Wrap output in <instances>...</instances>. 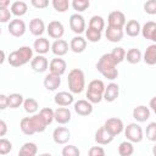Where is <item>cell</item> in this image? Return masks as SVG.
<instances>
[{
  "instance_id": "cell-1",
  "label": "cell",
  "mask_w": 156,
  "mask_h": 156,
  "mask_svg": "<svg viewBox=\"0 0 156 156\" xmlns=\"http://www.w3.org/2000/svg\"><path fill=\"white\" fill-rule=\"evenodd\" d=\"M96 69L107 79L115 80L118 77L117 63L112 58L111 54H104L96 62Z\"/></svg>"
},
{
  "instance_id": "cell-2",
  "label": "cell",
  "mask_w": 156,
  "mask_h": 156,
  "mask_svg": "<svg viewBox=\"0 0 156 156\" xmlns=\"http://www.w3.org/2000/svg\"><path fill=\"white\" fill-rule=\"evenodd\" d=\"M33 50L29 46H21L20 49L10 52L9 55V63L12 67H21L26 63H28L29 61H32L33 58Z\"/></svg>"
},
{
  "instance_id": "cell-3",
  "label": "cell",
  "mask_w": 156,
  "mask_h": 156,
  "mask_svg": "<svg viewBox=\"0 0 156 156\" xmlns=\"http://www.w3.org/2000/svg\"><path fill=\"white\" fill-rule=\"evenodd\" d=\"M67 83H68V89L72 94H80L85 88L84 72L79 68H73L68 73Z\"/></svg>"
},
{
  "instance_id": "cell-4",
  "label": "cell",
  "mask_w": 156,
  "mask_h": 156,
  "mask_svg": "<svg viewBox=\"0 0 156 156\" xmlns=\"http://www.w3.org/2000/svg\"><path fill=\"white\" fill-rule=\"evenodd\" d=\"M106 85L101 79H94L88 84V90H87V99L91 104H99L104 99V93H105Z\"/></svg>"
},
{
  "instance_id": "cell-5",
  "label": "cell",
  "mask_w": 156,
  "mask_h": 156,
  "mask_svg": "<svg viewBox=\"0 0 156 156\" xmlns=\"http://www.w3.org/2000/svg\"><path fill=\"white\" fill-rule=\"evenodd\" d=\"M124 135L127 140L132 143H140L144 139V132L136 123H129L127 127H124Z\"/></svg>"
},
{
  "instance_id": "cell-6",
  "label": "cell",
  "mask_w": 156,
  "mask_h": 156,
  "mask_svg": "<svg viewBox=\"0 0 156 156\" xmlns=\"http://www.w3.org/2000/svg\"><path fill=\"white\" fill-rule=\"evenodd\" d=\"M69 28L76 34H82L85 32V21L80 13H73L69 17Z\"/></svg>"
},
{
  "instance_id": "cell-7",
  "label": "cell",
  "mask_w": 156,
  "mask_h": 156,
  "mask_svg": "<svg viewBox=\"0 0 156 156\" xmlns=\"http://www.w3.org/2000/svg\"><path fill=\"white\" fill-rule=\"evenodd\" d=\"M105 128L113 135H119L123 130H124V126H123V122L121 118H117V117H111L105 121Z\"/></svg>"
},
{
  "instance_id": "cell-8",
  "label": "cell",
  "mask_w": 156,
  "mask_h": 156,
  "mask_svg": "<svg viewBox=\"0 0 156 156\" xmlns=\"http://www.w3.org/2000/svg\"><path fill=\"white\" fill-rule=\"evenodd\" d=\"M9 33L12 35V37H16V38H20L22 37L26 30H27V27H26V23L20 20V18H15L12 21H10L9 23Z\"/></svg>"
},
{
  "instance_id": "cell-9",
  "label": "cell",
  "mask_w": 156,
  "mask_h": 156,
  "mask_svg": "<svg viewBox=\"0 0 156 156\" xmlns=\"http://www.w3.org/2000/svg\"><path fill=\"white\" fill-rule=\"evenodd\" d=\"M52 139L56 144L58 145H63L67 144L68 140L71 139V132L68 128L66 127H57L54 129L52 132Z\"/></svg>"
},
{
  "instance_id": "cell-10",
  "label": "cell",
  "mask_w": 156,
  "mask_h": 156,
  "mask_svg": "<svg viewBox=\"0 0 156 156\" xmlns=\"http://www.w3.org/2000/svg\"><path fill=\"white\" fill-rule=\"evenodd\" d=\"M107 26H112V27H118V28H124L127 21H126V16L122 11H112L108 13L107 17Z\"/></svg>"
},
{
  "instance_id": "cell-11",
  "label": "cell",
  "mask_w": 156,
  "mask_h": 156,
  "mask_svg": "<svg viewBox=\"0 0 156 156\" xmlns=\"http://www.w3.org/2000/svg\"><path fill=\"white\" fill-rule=\"evenodd\" d=\"M46 32L52 39H61L65 34V27L60 21H51L46 27Z\"/></svg>"
},
{
  "instance_id": "cell-12",
  "label": "cell",
  "mask_w": 156,
  "mask_h": 156,
  "mask_svg": "<svg viewBox=\"0 0 156 156\" xmlns=\"http://www.w3.org/2000/svg\"><path fill=\"white\" fill-rule=\"evenodd\" d=\"M105 35H106V39L108 41H111V43H118V41H121L123 39L124 28L107 26V28L105 29Z\"/></svg>"
},
{
  "instance_id": "cell-13",
  "label": "cell",
  "mask_w": 156,
  "mask_h": 156,
  "mask_svg": "<svg viewBox=\"0 0 156 156\" xmlns=\"http://www.w3.org/2000/svg\"><path fill=\"white\" fill-rule=\"evenodd\" d=\"M30 67L37 73H43L49 68V61L44 55H39L33 57L30 61Z\"/></svg>"
},
{
  "instance_id": "cell-14",
  "label": "cell",
  "mask_w": 156,
  "mask_h": 156,
  "mask_svg": "<svg viewBox=\"0 0 156 156\" xmlns=\"http://www.w3.org/2000/svg\"><path fill=\"white\" fill-rule=\"evenodd\" d=\"M74 111L79 116H89L93 112V104L89 100H78L74 102Z\"/></svg>"
},
{
  "instance_id": "cell-15",
  "label": "cell",
  "mask_w": 156,
  "mask_h": 156,
  "mask_svg": "<svg viewBox=\"0 0 156 156\" xmlns=\"http://www.w3.org/2000/svg\"><path fill=\"white\" fill-rule=\"evenodd\" d=\"M66 68H67V63L63 58H60V56L56 58H52L49 63V71L58 76H62L66 72Z\"/></svg>"
},
{
  "instance_id": "cell-16",
  "label": "cell",
  "mask_w": 156,
  "mask_h": 156,
  "mask_svg": "<svg viewBox=\"0 0 156 156\" xmlns=\"http://www.w3.org/2000/svg\"><path fill=\"white\" fill-rule=\"evenodd\" d=\"M60 85H61V76L55 74V73H51V72L45 76V78H44V87H45L46 90L54 91Z\"/></svg>"
},
{
  "instance_id": "cell-17",
  "label": "cell",
  "mask_w": 156,
  "mask_h": 156,
  "mask_svg": "<svg viewBox=\"0 0 156 156\" xmlns=\"http://www.w3.org/2000/svg\"><path fill=\"white\" fill-rule=\"evenodd\" d=\"M113 135L105 128V126L100 127L96 132H95V141L100 145H107L113 140Z\"/></svg>"
},
{
  "instance_id": "cell-18",
  "label": "cell",
  "mask_w": 156,
  "mask_h": 156,
  "mask_svg": "<svg viewBox=\"0 0 156 156\" xmlns=\"http://www.w3.org/2000/svg\"><path fill=\"white\" fill-rule=\"evenodd\" d=\"M119 95V87L117 83L111 82L110 84H107V87L105 88V93H104V100H106L107 102H113Z\"/></svg>"
},
{
  "instance_id": "cell-19",
  "label": "cell",
  "mask_w": 156,
  "mask_h": 156,
  "mask_svg": "<svg viewBox=\"0 0 156 156\" xmlns=\"http://www.w3.org/2000/svg\"><path fill=\"white\" fill-rule=\"evenodd\" d=\"M54 101L57 106H69L73 104L74 101V98L72 95V93H68V91H58L55 98H54Z\"/></svg>"
},
{
  "instance_id": "cell-20",
  "label": "cell",
  "mask_w": 156,
  "mask_h": 156,
  "mask_svg": "<svg viewBox=\"0 0 156 156\" xmlns=\"http://www.w3.org/2000/svg\"><path fill=\"white\" fill-rule=\"evenodd\" d=\"M71 118H72V113L67 107L60 106L55 110V121L58 124H66L71 121Z\"/></svg>"
},
{
  "instance_id": "cell-21",
  "label": "cell",
  "mask_w": 156,
  "mask_h": 156,
  "mask_svg": "<svg viewBox=\"0 0 156 156\" xmlns=\"http://www.w3.org/2000/svg\"><path fill=\"white\" fill-rule=\"evenodd\" d=\"M133 118L136 122H146L150 118V108L145 105H139L133 110Z\"/></svg>"
},
{
  "instance_id": "cell-22",
  "label": "cell",
  "mask_w": 156,
  "mask_h": 156,
  "mask_svg": "<svg viewBox=\"0 0 156 156\" xmlns=\"http://www.w3.org/2000/svg\"><path fill=\"white\" fill-rule=\"evenodd\" d=\"M29 32L35 35V37H40L44 34L45 32V23L41 18H33L29 22Z\"/></svg>"
},
{
  "instance_id": "cell-23",
  "label": "cell",
  "mask_w": 156,
  "mask_h": 156,
  "mask_svg": "<svg viewBox=\"0 0 156 156\" xmlns=\"http://www.w3.org/2000/svg\"><path fill=\"white\" fill-rule=\"evenodd\" d=\"M69 49L76 52V54H80L83 52L85 49H87V40L80 37V35H77V37H73L69 41Z\"/></svg>"
},
{
  "instance_id": "cell-24",
  "label": "cell",
  "mask_w": 156,
  "mask_h": 156,
  "mask_svg": "<svg viewBox=\"0 0 156 156\" xmlns=\"http://www.w3.org/2000/svg\"><path fill=\"white\" fill-rule=\"evenodd\" d=\"M51 51L54 55L56 56H63L67 54L68 51V43L63 39H56L52 44H51Z\"/></svg>"
},
{
  "instance_id": "cell-25",
  "label": "cell",
  "mask_w": 156,
  "mask_h": 156,
  "mask_svg": "<svg viewBox=\"0 0 156 156\" xmlns=\"http://www.w3.org/2000/svg\"><path fill=\"white\" fill-rule=\"evenodd\" d=\"M33 49H34V51L38 52L39 55H44V54L49 52V50L51 49V44H50V41H49L46 38L40 37V38L35 39V41H34V44H33Z\"/></svg>"
},
{
  "instance_id": "cell-26",
  "label": "cell",
  "mask_w": 156,
  "mask_h": 156,
  "mask_svg": "<svg viewBox=\"0 0 156 156\" xmlns=\"http://www.w3.org/2000/svg\"><path fill=\"white\" fill-rule=\"evenodd\" d=\"M30 121H32V124H33V128L35 130V133H43L46 127L49 126L45 121V118L39 113H34L33 116H30Z\"/></svg>"
},
{
  "instance_id": "cell-27",
  "label": "cell",
  "mask_w": 156,
  "mask_h": 156,
  "mask_svg": "<svg viewBox=\"0 0 156 156\" xmlns=\"http://www.w3.org/2000/svg\"><path fill=\"white\" fill-rule=\"evenodd\" d=\"M124 32L128 37H138L139 33H141V26L136 20H129L124 26Z\"/></svg>"
},
{
  "instance_id": "cell-28",
  "label": "cell",
  "mask_w": 156,
  "mask_h": 156,
  "mask_svg": "<svg viewBox=\"0 0 156 156\" xmlns=\"http://www.w3.org/2000/svg\"><path fill=\"white\" fill-rule=\"evenodd\" d=\"M143 60L149 66L156 65V43H154L146 48L144 56H143Z\"/></svg>"
},
{
  "instance_id": "cell-29",
  "label": "cell",
  "mask_w": 156,
  "mask_h": 156,
  "mask_svg": "<svg viewBox=\"0 0 156 156\" xmlns=\"http://www.w3.org/2000/svg\"><path fill=\"white\" fill-rule=\"evenodd\" d=\"M10 10H11L12 15H15L16 17H22V16H24L27 13L28 6H27V4L23 0H17V1L12 2Z\"/></svg>"
},
{
  "instance_id": "cell-30",
  "label": "cell",
  "mask_w": 156,
  "mask_h": 156,
  "mask_svg": "<svg viewBox=\"0 0 156 156\" xmlns=\"http://www.w3.org/2000/svg\"><path fill=\"white\" fill-rule=\"evenodd\" d=\"M37 152H38L37 144L32 143V141H27L21 146V149L18 151V155H21V156H34V155H37Z\"/></svg>"
},
{
  "instance_id": "cell-31",
  "label": "cell",
  "mask_w": 156,
  "mask_h": 156,
  "mask_svg": "<svg viewBox=\"0 0 156 156\" xmlns=\"http://www.w3.org/2000/svg\"><path fill=\"white\" fill-rule=\"evenodd\" d=\"M141 58H143V54H141V51H140L139 49L133 48V49H129V50L126 52V60H127L129 63H132V65L139 63V62L141 61Z\"/></svg>"
},
{
  "instance_id": "cell-32",
  "label": "cell",
  "mask_w": 156,
  "mask_h": 156,
  "mask_svg": "<svg viewBox=\"0 0 156 156\" xmlns=\"http://www.w3.org/2000/svg\"><path fill=\"white\" fill-rule=\"evenodd\" d=\"M20 128H21L22 133L26 134V135H33V134H35V130H34V128H33L30 117H24V118H22L21 122H20Z\"/></svg>"
},
{
  "instance_id": "cell-33",
  "label": "cell",
  "mask_w": 156,
  "mask_h": 156,
  "mask_svg": "<svg viewBox=\"0 0 156 156\" xmlns=\"http://www.w3.org/2000/svg\"><path fill=\"white\" fill-rule=\"evenodd\" d=\"M23 108H24V111H26L27 113L34 115V113L38 111V108H39V104H38V101H37L35 99L28 98V99H26V100L23 101Z\"/></svg>"
},
{
  "instance_id": "cell-34",
  "label": "cell",
  "mask_w": 156,
  "mask_h": 156,
  "mask_svg": "<svg viewBox=\"0 0 156 156\" xmlns=\"http://www.w3.org/2000/svg\"><path fill=\"white\" fill-rule=\"evenodd\" d=\"M134 152V146H133V143L129 141V140H126V141H122L118 146V154L121 156H130L133 155Z\"/></svg>"
},
{
  "instance_id": "cell-35",
  "label": "cell",
  "mask_w": 156,
  "mask_h": 156,
  "mask_svg": "<svg viewBox=\"0 0 156 156\" xmlns=\"http://www.w3.org/2000/svg\"><path fill=\"white\" fill-rule=\"evenodd\" d=\"M23 96L22 94H18V93H12L9 95V107L10 108H17L20 107L21 105H23Z\"/></svg>"
},
{
  "instance_id": "cell-36",
  "label": "cell",
  "mask_w": 156,
  "mask_h": 156,
  "mask_svg": "<svg viewBox=\"0 0 156 156\" xmlns=\"http://www.w3.org/2000/svg\"><path fill=\"white\" fill-rule=\"evenodd\" d=\"M90 28H94V29H98L100 32H102L105 29V20L101 17V16H93L90 20H89V26Z\"/></svg>"
},
{
  "instance_id": "cell-37",
  "label": "cell",
  "mask_w": 156,
  "mask_h": 156,
  "mask_svg": "<svg viewBox=\"0 0 156 156\" xmlns=\"http://www.w3.org/2000/svg\"><path fill=\"white\" fill-rule=\"evenodd\" d=\"M155 29H156V23L152 22V21H149V22H146V23L141 27V34H143V37H144L145 39L151 40V35H152V33L155 32Z\"/></svg>"
},
{
  "instance_id": "cell-38",
  "label": "cell",
  "mask_w": 156,
  "mask_h": 156,
  "mask_svg": "<svg viewBox=\"0 0 156 156\" xmlns=\"http://www.w3.org/2000/svg\"><path fill=\"white\" fill-rule=\"evenodd\" d=\"M101 33L102 32L94 29V28H90V27H88V29H85V37L91 43H98L101 39Z\"/></svg>"
},
{
  "instance_id": "cell-39",
  "label": "cell",
  "mask_w": 156,
  "mask_h": 156,
  "mask_svg": "<svg viewBox=\"0 0 156 156\" xmlns=\"http://www.w3.org/2000/svg\"><path fill=\"white\" fill-rule=\"evenodd\" d=\"M110 54H111L112 58L115 60V62H116L117 65L121 63L123 60H126V50H124L123 48H121V46L115 48Z\"/></svg>"
},
{
  "instance_id": "cell-40",
  "label": "cell",
  "mask_w": 156,
  "mask_h": 156,
  "mask_svg": "<svg viewBox=\"0 0 156 156\" xmlns=\"http://www.w3.org/2000/svg\"><path fill=\"white\" fill-rule=\"evenodd\" d=\"M52 7L57 12H66L69 7V0H51Z\"/></svg>"
},
{
  "instance_id": "cell-41",
  "label": "cell",
  "mask_w": 156,
  "mask_h": 156,
  "mask_svg": "<svg viewBox=\"0 0 156 156\" xmlns=\"http://www.w3.org/2000/svg\"><path fill=\"white\" fill-rule=\"evenodd\" d=\"M90 6V0H72V7L76 12H83Z\"/></svg>"
},
{
  "instance_id": "cell-42",
  "label": "cell",
  "mask_w": 156,
  "mask_h": 156,
  "mask_svg": "<svg viewBox=\"0 0 156 156\" xmlns=\"http://www.w3.org/2000/svg\"><path fill=\"white\" fill-rule=\"evenodd\" d=\"M146 139L150 141H156V122H151L147 124L145 130Z\"/></svg>"
},
{
  "instance_id": "cell-43",
  "label": "cell",
  "mask_w": 156,
  "mask_h": 156,
  "mask_svg": "<svg viewBox=\"0 0 156 156\" xmlns=\"http://www.w3.org/2000/svg\"><path fill=\"white\" fill-rule=\"evenodd\" d=\"M61 154H62V156H79L80 151L76 145H67L62 149Z\"/></svg>"
},
{
  "instance_id": "cell-44",
  "label": "cell",
  "mask_w": 156,
  "mask_h": 156,
  "mask_svg": "<svg viewBox=\"0 0 156 156\" xmlns=\"http://www.w3.org/2000/svg\"><path fill=\"white\" fill-rule=\"evenodd\" d=\"M12 150V143L5 138L0 139V155H7Z\"/></svg>"
},
{
  "instance_id": "cell-45",
  "label": "cell",
  "mask_w": 156,
  "mask_h": 156,
  "mask_svg": "<svg viewBox=\"0 0 156 156\" xmlns=\"http://www.w3.org/2000/svg\"><path fill=\"white\" fill-rule=\"evenodd\" d=\"M40 115L45 118V121H46L48 124H50V123L55 119V111L51 110L50 107H44V108H41V110H40Z\"/></svg>"
},
{
  "instance_id": "cell-46",
  "label": "cell",
  "mask_w": 156,
  "mask_h": 156,
  "mask_svg": "<svg viewBox=\"0 0 156 156\" xmlns=\"http://www.w3.org/2000/svg\"><path fill=\"white\" fill-rule=\"evenodd\" d=\"M144 11L147 15H156V0H146L144 2Z\"/></svg>"
},
{
  "instance_id": "cell-47",
  "label": "cell",
  "mask_w": 156,
  "mask_h": 156,
  "mask_svg": "<svg viewBox=\"0 0 156 156\" xmlns=\"http://www.w3.org/2000/svg\"><path fill=\"white\" fill-rule=\"evenodd\" d=\"M11 16H12L11 10H9L7 7H0V22L1 23L10 22Z\"/></svg>"
},
{
  "instance_id": "cell-48",
  "label": "cell",
  "mask_w": 156,
  "mask_h": 156,
  "mask_svg": "<svg viewBox=\"0 0 156 156\" xmlns=\"http://www.w3.org/2000/svg\"><path fill=\"white\" fill-rule=\"evenodd\" d=\"M49 2H50V0H30L32 6L35 9H39V10L46 9L49 6Z\"/></svg>"
},
{
  "instance_id": "cell-49",
  "label": "cell",
  "mask_w": 156,
  "mask_h": 156,
  "mask_svg": "<svg viewBox=\"0 0 156 156\" xmlns=\"http://www.w3.org/2000/svg\"><path fill=\"white\" fill-rule=\"evenodd\" d=\"M89 155L90 156H104L105 155V150L101 146H93L89 150Z\"/></svg>"
},
{
  "instance_id": "cell-50",
  "label": "cell",
  "mask_w": 156,
  "mask_h": 156,
  "mask_svg": "<svg viewBox=\"0 0 156 156\" xmlns=\"http://www.w3.org/2000/svg\"><path fill=\"white\" fill-rule=\"evenodd\" d=\"M9 107V96L5 94H0V110H5Z\"/></svg>"
},
{
  "instance_id": "cell-51",
  "label": "cell",
  "mask_w": 156,
  "mask_h": 156,
  "mask_svg": "<svg viewBox=\"0 0 156 156\" xmlns=\"http://www.w3.org/2000/svg\"><path fill=\"white\" fill-rule=\"evenodd\" d=\"M7 132V126H6V122L4 119L0 121V136H4Z\"/></svg>"
},
{
  "instance_id": "cell-52",
  "label": "cell",
  "mask_w": 156,
  "mask_h": 156,
  "mask_svg": "<svg viewBox=\"0 0 156 156\" xmlns=\"http://www.w3.org/2000/svg\"><path fill=\"white\" fill-rule=\"evenodd\" d=\"M149 105H150V108H151V110L155 112V115H156V96H154V98L150 100V104H149Z\"/></svg>"
},
{
  "instance_id": "cell-53",
  "label": "cell",
  "mask_w": 156,
  "mask_h": 156,
  "mask_svg": "<svg viewBox=\"0 0 156 156\" xmlns=\"http://www.w3.org/2000/svg\"><path fill=\"white\" fill-rule=\"evenodd\" d=\"M10 5V0H0V7H7Z\"/></svg>"
},
{
  "instance_id": "cell-54",
  "label": "cell",
  "mask_w": 156,
  "mask_h": 156,
  "mask_svg": "<svg viewBox=\"0 0 156 156\" xmlns=\"http://www.w3.org/2000/svg\"><path fill=\"white\" fill-rule=\"evenodd\" d=\"M151 40H152L154 43H156V29H155V32H154L152 35H151Z\"/></svg>"
},
{
  "instance_id": "cell-55",
  "label": "cell",
  "mask_w": 156,
  "mask_h": 156,
  "mask_svg": "<svg viewBox=\"0 0 156 156\" xmlns=\"http://www.w3.org/2000/svg\"><path fill=\"white\" fill-rule=\"evenodd\" d=\"M1 55H2V58H1V63H4V61H5V51L4 50H1Z\"/></svg>"
},
{
  "instance_id": "cell-56",
  "label": "cell",
  "mask_w": 156,
  "mask_h": 156,
  "mask_svg": "<svg viewBox=\"0 0 156 156\" xmlns=\"http://www.w3.org/2000/svg\"><path fill=\"white\" fill-rule=\"evenodd\" d=\"M152 154L156 156V144H155V145H154V147H152Z\"/></svg>"
}]
</instances>
